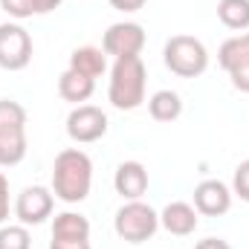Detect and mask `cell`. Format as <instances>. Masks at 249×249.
I'll return each instance as SVG.
<instances>
[{
	"label": "cell",
	"instance_id": "obj_1",
	"mask_svg": "<svg viewBox=\"0 0 249 249\" xmlns=\"http://www.w3.org/2000/svg\"><path fill=\"white\" fill-rule=\"evenodd\" d=\"M93 186V162L78 148H64L53 165V194L64 203L87 200Z\"/></svg>",
	"mask_w": 249,
	"mask_h": 249
},
{
	"label": "cell",
	"instance_id": "obj_2",
	"mask_svg": "<svg viewBox=\"0 0 249 249\" xmlns=\"http://www.w3.org/2000/svg\"><path fill=\"white\" fill-rule=\"evenodd\" d=\"M145 81H148V70L139 55L119 58L110 70V87H107L110 105L116 110H136L145 102Z\"/></svg>",
	"mask_w": 249,
	"mask_h": 249
},
{
	"label": "cell",
	"instance_id": "obj_3",
	"mask_svg": "<svg viewBox=\"0 0 249 249\" xmlns=\"http://www.w3.org/2000/svg\"><path fill=\"white\" fill-rule=\"evenodd\" d=\"M113 229L124 244H145L157 235L160 214L142 200H127L113 217Z\"/></svg>",
	"mask_w": 249,
	"mask_h": 249
},
{
	"label": "cell",
	"instance_id": "obj_4",
	"mask_svg": "<svg viewBox=\"0 0 249 249\" xmlns=\"http://www.w3.org/2000/svg\"><path fill=\"white\" fill-rule=\"evenodd\" d=\"M162 58H165V67L180 78H197L209 67V53H206L203 41H197L191 35H174L165 44Z\"/></svg>",
	"mask_w": 249,
	"mask_h": 249
},
{
	"label": "cell",
	"instance_id": "obj_5",
	"mask_svg": "<svg viewBox=\"0 0 249 249\" xmlns=\"http://www.w3.org/2000/svg\"><path fill=\"white\" fill-rule=\"evenodd\" d=\"M32 61V38L20 23H0V67L18 72Z\"/></svg>",
	"mask_w": 249,
	"mask_h": 249
},
{
	"label": "cell",
	"instance_id": "obj_6",
	"mask_svg": "<svg viewBox=\"0 0 249 249\" xmlns=\"http://www.w3.org/2000/svg\"><path fill=\"white\" fill-rule=\"evenodd\" d=\"M217 61L229 72L232 84L241 93H249V32L223 41L217 50Z\"/></svg>",
	"mask_w": 249,
	"mask_h": 249
},
{
	"label": "cell",
	"instance_id": "obj_7",
	"mask_svg": "<svg viewBox=\"0 0 249 249\" xmlns=\"http://www.w3.org/2000/svg\"><path fill=\"white\" fill-rule=\"evenodd\" d=\"M55 209V194L47 186H29L23 188L15 200V217L23 226H38L44 223Z\"/></svg>",
	"mask_w": 249,
	"mask_h": 249
},
{
	"label": "cell",
	"instance_id": "obj_8",
	"mask_svg": "<svg viewBox=\"0 0 249 249\" xmlns=\"http://www.w3.org/2000/svg\"><path fill=\"white\" fill-rule=\"evenodd\" d=\"M67 133L72 142H81V145L99 142L107 133V113L93 105H78L67 116Z\"/></svg>",
	"mask_w": 249,
	"mask_h": 249
},
{
	"label": "cell",
	"instance_id": "obj_9",
	"mask_svg": "<svg viewBox=\"0 0 249 249\" xmlns=\"http://www.w3.org/2000/svg\"><path fill=\"white\" fill-rule=\"evenodd\" d=\"M142 47H145V29L139 23H113V26H107L105 38H102L105 55H113L116 61L139 55Z\"/></svg>",
	"mask_w": 249,
	"mask_h": 249
},
{
	"label": "cell",
	"instance_id": "obj_10",
	"mask_svg": "<svg viewBox=\"0 0 249 249\" xmlns=\"http://www.w3.org/2000/svg\"><path fill=\"white\" fill-rule=\"evenodd\" d=\"M194 209L206 217H220L232 209V188L220 180H203L194 188Z\"/></svg>",
	"mask_w": 249,
	"mask_h": 249
},
{
	"label": "cell",
	"instance_id": "obj_11",
	"mask_svg": "<svg viewBox=\"0 0 249 249\" xmlns=\"http://www.w3.org/2000/svg\"><path fill=\"white\" fill-rule=\"evenodd\" d=\"M113 188L124 200H142V194L148 191V168L142 162H133V160L122 162L113 174Z\"/></svg>",
	"mask_w": 249,
	"mask_h": 249
},
{
	"label": "cell",
	"instance_id": "obj_12",
	"mask_svg": "<svg viewBox=\"0 0 249 249\" xmlns=\"http://www.w3.org/2000/svg\"><path fill=\"white\" fill-rule=\"evenodd\" d=\"M160 226H165V232L177 235V238H186L197 229V209L188 206L183 200H174L162 209L160 214Z\"/></svg>",
	"mask_w": 249,
	"mask_h": 249
},
{
	"label": "cell",
	"instance_id": "obj_13",
	"mask_svg": "<svg viewBox=\"0 0 249 249\" xmlns=\"http://www.w3.org/2000/svg\"><path fill=\"white\" fill-rule=\"evenodd\" d=\"M93 90H96V81L87 78V75H81V72H75V70H64L61 75H58V96H61L64 102H70V105L87 102L93 96Z\"/></svg>",
	"mask_w": 249,
	"mask_h": 249
},
{
	"label": "cell",
	"instance_id": "obj_14",
	"mask_svg": "<svg viewBox=\"0 0 249 249\" xmlns=\"http://www.w3.org/2000/svg\"><path fill=\"white\" fill-rule=\"evenodd\" d=\"M53 238H58V241H90V220L78 212H61L53 220Z\"/></svg>",
	"mask_w": 249,
	"mask_h": 249
},
{
	"label": "cell",
	"instance_id": "obj_15",
	"mask_svg": "<svg viewBox=\"0 0 249 249\" xmlns=\"http://www.w3.org/2000/svg\"><path fill=\"white\" fill-rule=\"evenodd\" d=\"M70 70H75V72H81V75H87V78H99V75H105V70H107V61H105V50H96V47H78V50H72V55H70Z\"/></svg>",
	"mask_w": 249,
	"mask_h": 249
},
{
	"label": "cell",
	"instance_id": "obj_16",
	"mask_svg": "<svg viewBox=\"0 0 249 249\" xmlns=\"http://www.w3.org/2000/svg\"><path fill=\"white\" fill-rule=\"evenodd\" d=\"M148 113L154 122H174L183 113V99L174 90H157L148 99Z\"/></svg>",
	"mask_w": 249,
	"mask_h": 249
},
{
	"label": "cell",
	"instance_id": "obj_17",
	"mask_svg": "<svg viewBox=\"0 0 249 249\" xmlns=\"http://www.w3.org/2000/svg\"><path fill=\"white\" fill-rule=\"evenodd\" d=\"M217 18L226 29H235V32L249 29V0H220Z\"/></svg>",
	"mask_w": 249,
	"mask_h": 249
},
{
	"label": "cell",
	"instance_id": "obj_18",
	"mask_svg": "<svg viewBox=\"0 0 249 249\" xmlns=\"http://www.w3.org/2000/svg\"><path fill=\"white\" fill-rule=\"evenodd\" d=\"M18 133H26V110L12 99H0V136Z\"/></svg>",
	"mask_w": 249,
	"mask_h": 249
},
{
	"label": "cell",
	"instance_id": "obj_19",
	"mask_svg": "<svg viewBox=\"0 0 249 249\" xmlns=\"http://www.w3.org/2000/svg\"><path fill=\"white\" fill-rule=\"evenodd\" d=\"M26 157V133L0 136V165H18Z\"/></svg>",
	"mask_w": 249,
	"mask_h": 249
},
{
	"label": "cell",
	"instance_id": "obj_20",
	"mask_svg": "<svg viewBox=\"0 0 249 249\" xmlns=\"http://www.w3.org/2000/svg\"><path fill=\"white\" fill-rule=\"evenodd\" d=\"M0 249H32L29 229L20 226H0Z\"/></svg>",
	"mask_w": 249,
	"mask_h": 249
},
{
	"label": "cell",
	"instance_id": "obj_21",
	"mask_svg": "<svg viewBox=\"0 0 249 249\" xmlns=\"http://www.w3.org/2000/svg\"><path fill=\"white\" fill-rule=\"evenodd\" d=\"M232 194H238L244 203H249V160H244V162L235 168V177H232Z\"/></svg>",
	"mask_w": 249,
	"mask_h": 249
},
{
	"label": "cell",
	"instance_id": "obj_22",
	"mask_svg": "<svg viewBox=\"0 0 249 249\" xmlns=\"http://www.w3.org/2000/svg\"><path fill=\"white\" fill-rule=\"evenodd\" d=\"M0 9L15 18V20H23V18H32L35 9H32V0H0Z\"/></svg>",
	"mask_w": 249,
	"mask_h": 249
},
{
	"label": "cell",
	"instance_id": "obj_23",
	"mask_svg": "<svg viewBox=\"0 0 249 249\" xmlns=\"http://www.w3.org/2000/svg\"><path fill=\"white\" fill-rule=\"evenodd\" d=\"M6 217H9V180L0 171V223H6Z\"/></svg>",
	"mask_w": 249,
	"mask_h": 249
},
{
	"label": "cell",
	"instance_id": "obj_24",
	"mask_svg": "<svg viewBox=\"0 0 249 249\" xmlns=\"http://www.w3.org/2000/svg\"><path fill=\"white\" fill-rule=\"evenodd\" d=\"M145 3H148V0H110V6H113L116 12H124V15H130V12H139Z\"/></svg>",
	"mask_w": 249,
	"mask_h": 249
},
{
	"label": "cell",
	"instance_id": "obj_25",
	"mask_svg": "<svg viewBox=\"0 0 249 249\" xmlns=\"http://www.w3.org/2000/svg\"><path fill=\"white\" fill-rule=\"evenodd\" d=\"M50 249H93V247H90V241H58V238H53Z\"/></svg>",
	"mask_w": 249,
	"mask_h": 249
},
{
	"label": "cell",
	"instance_id": "obj_26",
	"mask_svg": "<svg viewBox=\"0 0 249 249\" xmlns=\"http://www.w3.org/2000/svg\"><path fill=\"white\" fill-rule=\"evenodd\" d=\"M61 3L64 0H32V9H35V15H50V12H55Z\"/></svg>",
	"mask_w": 249,
	"mask_h": 249
},
{
	"label": "cell",
	"instance_id": "obj_27",
	"mask_svg": "<svg viewBox=\"0 0 249 249\" xmlns=\"http://www.w3.org/2000/svg\"><path fill=\"white\" fill-rule=\"evenodd\" d=\"M194 249H232V247H229L223 238H203Z\"/></svg>",
	"mask_w": 249,
	"mask_h": 249
}]
</instances>
